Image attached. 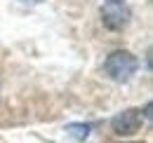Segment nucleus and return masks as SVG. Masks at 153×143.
Wrapping results in <instances>:
<instances>
[{
    "instance_id": "39448f33",
    "label": "nucleus",
    "mask_w": 153,
    "mask_h": 143,
    "mask_svg": "<svg viewBox=\"0 0 153 143\" xmlns=\"http://www.w3.org/2000/svg\"><path fill=\"white\" fill-rule=\"evenodd\" d=\"M21 2H28V5H38V2H42V0H21Z\"/></svg>"
},
{
    "instance_id": "f03ea898",
    "label": "nucleus",
    "mask_w": 153,
    "mask_h": 143,
    "mask_svg": "<svg viewBox=\"0 0 153 143\" xmlns=\"http://www.w3.org/2000/svg\"><path fill=\"white\" fill-rule=\"evenodd\" d=\"M111 127H113L115 134H120V136H132V134H137L141 129V113L137 108L123 110V113H118L111 120Z\"/></svg>"
},
{
    "instance_id": "f257e3e1",
    "label": "nucleus",
    "mask_w": 153,
    "mask_h": 143,
    "mask_svg": "<svg viewBox=\"0 0 153 143\" xmlns=\"http://www.w3.org/2000/svg\"><path fill=\"white\" fill-rule=\"evenodd\" d=\"M139 68V61H137V56L130 52H125V49H115L106 56V61H104V71L106 75L115 80V82H127L130 77H132L134 73Z\"/></svg>"
},
{
    "instance_id": "20e7f679",
    "label": "nucleus",
    "mask_w": 153,
    "mask_h": 143,
    "mask_svg": "<svg viewBox=\"0 0 153 143\" xmlns=\"http://www.w3.org/2000/svg\"><path fill=\"white\" fill-rule=\"evenodd\" d=\"M68 134L82 141V139H87V134H90V125H71L68 127Z\"/></svg>"
},
{
    "instance_id": "7ed1b4c3",
    "label": "nucleus",
    "mask_w": 153,
    "mask_h": 143,
    "mask_svg": "<svg viewBox=\"0 0 153 143\" xmlns=\"http://www.w3.org/2000/svg\"><path fill=\"white\" fill-rule=\"evenodd\" d=\"M101 21L106 28L111 31H123L130 21V10L123 7L120 2H108L104 10H101Z\"/></svg>"
},
{
    "instance_id": "423d86ee",
    "label": "nucleus",
    "mask_w": 153,
    "mask_h": 143,
    "mask_svg": "<svg viewBox=\"0 0 153 143\" xmlns=\"http://www.w3.org/2000/svg\"><path fill=\"white\" fill-rule=\"evenodd\" d=\"M108 2H120V0H108Z\"/></svg>"
}]
</instances>
